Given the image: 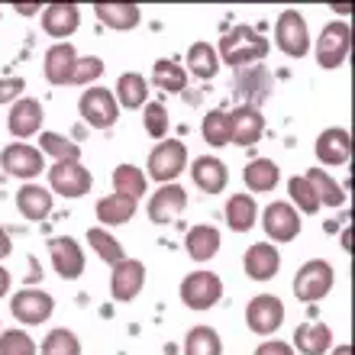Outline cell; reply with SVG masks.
I'll use <instances>...</instances> for the list:
<instances>
[{
  "instance_id": "obj_16",
  "label": "cell",
  "mask_w": 355,
  "mask_h": 355,
  "mask_svg": "<svg viewBox=\"0 0 355 355\" xmlns=\"http://www.w3.org/2000/svg\"><path fill=\"white\" fill-rule=\"evenodd\" d=\"M49 252H52V268H55L65 281L81 278V271H85V249L78 245V239L58 236V239L49 243Z\"/></svg>"
},
{
  "instance_id": "obj_5",
  "label": "cell",
  "mask_w": 355,
  "mask_h": 355,
  "mask_svg": "<svg viewBox=\"0 0 355 355\" xmlns=\"http://www.w3.org/2000/svg\"><path fill=\"white\" fill-rule=\"evenodd\" d=\"M275 42L284 55L291 58H304L310 52V29H307V19L304 13L297 10H284L275 23Z\"/></svg>"
},
{
  "instance_id": "obj_35",
  "label": "cell",
  "mask_w": 355,
  "mask_h": 355,
  "mask_svg": "<svg viewBox=\"0 0 355 355\" xmlns=\"http://www.w3.org/2000/svg\"><path fill=\"white\" fill-rule=\"evenodd\" d=\"M304 178L310 181V187H313V194H317L320 204H327V207H343V204H346V194H343V187H339L336 181L327 175V171L313 168V171H307Z\"/></svg>"
},
{
  "instance_id": "obj_48",
  "label": "cell",
  "mask_w": 355,
  "mask_h": 355,
  "mask_svg": "<svg viewBox=\"0 0 355 355\" xmlns=\"http://www.w3.org/2000/svg\"><path fill=\"white\" fill-rule=\"evenodd\" d=\"M10 294V271L0 268V297H7Z\"/></svg>"
},
{
  "instance_id": "obj_41",
  "label": "cell",
  "mask_w": 355,
  "mask_h": 355,
  "mask_svg": "<svg viewBox=\"0 0 355 355\" xmlns=\"http://www.w3.org/2000/svg\"><path fill=\"white\" fill-rule=\"evenodd\" d=\"M288 194L294 197V210H300V214H317L320 210V200L317 194H313V187H310V181L304 175L300 178H291L288 181Z\"/></svg>"
},
{
  "instance_id": "obj_36",
  "label": "cell",
  "mask_w": 355,
  "mask_h": 355,
  "mask_svg": "<svg viewBox=\"0 0 355 355\" xmlns=\"http://www.w3.org/2000/svg\"><path fill=\"white\" fill-rule=\"evenodd\" d=\"M87 245H91L94 252L101 255L107 265H120L123 259H126V249H123L116 239H113L107 230H101V226H94V230H87Z\"/></svg>"
},
{
  "instance_id": "obj_21",
  "label": "cell",
  "mask_w": 355,
  "mask_h": 355,
  "mask_svg": "<svg viewBox=\"0 0 355 355\" xmlns=\"http://www.w3.org/2000/svg\"><path fill=\"white\" fill-rule=\"evenodd\" d=\"M78 26H81V10L75 3H49L42 10V29H46L52 39H68L75 36Z\"/></svg>"
},
{
  "instance_id": "obj_11",
  "label": "cell",
  "mask_w": 355,
  "mask_h": 355,
  "mask_svg": "<svg viewBox=\"0 0 355 355\" xmlns=\"http://www.w3.org/2000/svg\"><path fill=\"white\" fill-rule=\"evenodd\" d=\"M10 310H13V317H17L19 323H26V327H39V323H46V320L52 317L55 300H52V294H46V291L23 288V291L13 294Z\"/></svg>"
},
{
  "instance_id": "obj_34",
  "label": "cell",
  "mask_w": 355,
  "mask_h": 355,
  "mask_svg": "<svg viewBox=\"0 0 355 355\" xmlns=\"http://www.w3.org/2000/svg\"><path fill=\"white\" fill-rule=\"evenodd\" d=\"M184 355H223V339L214 327H194L184 336Z\"/></svg>"
},
{
  "instance_id": "obj_44",
  "label": "cell",
  "mask_w": 355,
  "mask_h": 355,
  "mask_svg": "<svg viewBox=\"0 0 355 355\" xmlns=\"http://www.w3.org/2000/svg\"><path fill=\"white\" fill-rule=\"evenodd\" d=\"M101 75H103V58H97V55L78 58L75 75H71V85H91V81H97Z\"/></svg>"
},
{
  "instance_id": "obj_13",
  "label": "cell",
  "mask_w": 355,
  "mask_h": 355,
  "mask_svg": "<svg viewBox=\"0 0 355 355\" xmlns=\"http://www.w3.org/2000/svg\"><path fill=\"white\" fill-rule=\"evenodd\" d=\"M146 288V265L139 259H123L120 265H113L110 275V297L120 304H130L139 291Z\"/></svg>"
},
{
  "instance_id": "obj_29",
  "label": "cell",
  "mask_w": 355,
  "mask_h": 355,
  "mask_svg": "<svg viewBox=\"0 0 355 355\" xmlns=\"http://www.w3.org/2000/svg\"><path fill=\"white\" fill-rule=\"evenodd\" d=\"M116 103L120 107H126V110H139V107H146L149 103V85H146V78L139 75V71H126V75H120V81H116Z\"/></svg>"
},
{
  "instance_id": "obj_31",
  "label": "cell",
  "mask_w": 355,
  "mask_h": 355,
  "mask_svg": "<svg viewBox=\"0 0 355 355\" xmlns=\"http://www.w3.org/2000/svg\"><path fill=\"white\" fill-rule=\"evenodd\" d=\"M132 214H136V200H132V197L110 194V197H101V200H97V220L107 226L130 223Z\"/></svg>"
},
{
  "instance_id": "obj_38",
  "label": "cell",
  "mask_w": 355,
  "mask_h": 355,
  "mask_svg": "<svg viewBox=\"0 0 355 355\" xmlns=\"http://www.w3.org/2000/svg\"><path fill=\"white\" fill-rule=\"evenodd\" d=\"M113 187H116V194L136 200V197L146 194V175L136 165H116L113 168Z\"/></svg>"
},
{
  "instance_id": "obj_25",
  "label": "cell",
  "mask_w": 355,
  "mask_h": 355,
  "mask_svg": "<svg viewBox=\"0 0 355 355\" xmlns=\"http://www.w3.org/2000/svg\"><path fill=\"white\" fill-rule=\"evenodd\" d=\"M236 87H239V94L245 97V107H255V110H259V103L271 94V78L265 68H239V71H236Z\"/></svg>"
},
{
  "instance_id": "obj_49",
  "label": "cell",
  "mask_w": 355,
  "mask_h": 355,
  "mask_svg": "<svg viewBox=\"0 0 355 355\" xmlns=\"http://www.w3.org/2000/svg\"><path fill=\"white\" fill-rule=\"evenodd\" d=\"M333 355H352V346H339Z\"/></svg>"
},
{
  "instance_id": "obj_42",
  "label": "cell",
  "mask_w": 355,
  "mask_h": 355,
  "mask_svg": "<svg viewBox=\"0 0 355 355\" xmlns=\"http://www.w3.org/2000/svg\"><path fill=\"white\" fill-rule=\"evenodd\" d=\"M142 120H146V132L152 139H165V132H168V110H165V103L149 101L142 107Z\"/></svg>"
},
{
  "instance_id": "obj_15",
  "label": "cell",
  "mask_w": 355,
  "mask_h": 355,
  "mask_svg": "<svg viewBox=\"0 0 355 355\" xmlns=\"http://www.w3.org/2000/svg\"><path fill=\"white\" fill-rule=\"evenodd\" d=\"M187 207V191L181 184H162L155 194L149 197V220L152 223H171V220H178V216L184 214Z\"/></svg>"
},
{
  "instance_id": "obj_39",
  "label": "cell",
  "mask_w": 355,
  "mask_h": 355,
  "mask_svg": "<svg viewBox=\"0 0 355 355\" xmlns=\"http://www.w3.org/2000/svg\"><path fill=\"white\" fill-rule=\"evenodd\" d=\"M200 132H204L207 146H214V149H223V146H230V113H226V110H210L204 116V126H200Z\"/></svg>"
},
{
  "instance_id": "obj_43",
  "label": "cell",
  "mask_w": 355,
  "mask_h": 355,
  "mask_svg": "<svg viewBox=\"0 0 355 355\" xmlns=\"http://www.w3.org/2000/svg\"><path fill=\"white\" fill-rule=\"evenodd\" d=\"M0 355H36V343L26 329H7L0 333Z\"/></svg>"
},
{
  "instance_id": "obj_26",
  "label": "cell",
  "mask_w": 355,
  "mask_h": 355,
  "mask_svg": "<svg viewBox=\"0 0 355 355\" xmlns=\"http://www.w3.org/2000/svg\"><path fill=\"white\" fill-rule=\"evenodd\" d=\"M184 249L194 262H210L220 252V233H216V226H207V223L191 226L184 236Z\"/></svg>"
},
{
  "instance_id": "obj_47",
  "label": "cell",
  "mask_w": 355,
  "mask_h": 355,
  "mask_svg": "<svg viewBox=\"0 0 355 355\" xmlns=\"http://www.w3.org/2000/svg\"><path fill=\"white\" fill-rule=\"evenodd\" d=\"M10 249H13V243H10V233L3 230V226H0V259H7Z\"/></svg>"
},
{
  "instance_id": "obj_9",
  "label": "cell",
  "mask_w": 355,
  "mask_h": 355,
  "mask_svg": "<svg viewBox=\"0 0 355 355\" xmlns=\"http://www.w3.org/2000/svg\"><path fill=\"white\" fill-rule=\"evenodd\" d=\"M262 230L271 243H291L300 236V214L288 200H275L265 207L262 214Z\"/></svg>"
},
{
  "instance_id": "obj_8",
  "label": "cell",
  "mask_w": 355,
  "mask_h": 355,
  "mask_svg": "<svg viewBox=\"0 0 355 355\" xmlns=\"http://www.w3.org/2000/svg\"><path fill=\"white\" fill-rule=\"evenodd\" d=\"M0 168L13 178H23L29 184L36 175L46 171V162H42V152L26 146V142H10L7 149L0 152Z\"/></svg>"
},
{
  "instance_id": "obj_12",
  "label": "cell",
  "mask_w": 355,
  "mask_h": 355,
  "mask_svg": "<svg viewBox=\"0 0 355 355\" xmlns=\"http://www.w3.org/2000/svg\"><path fill=\"white\" fill-rule=\"evenodd\" d=\"M49 184H52L55 194L75 200V197H85L87 191H91L94 178L81 162H55V165L49 168Z\"/></svg>"
},
{
  "instance_id": "obj_23",
  "label": "cell",
  "mask_w": 355,
  "mask_h": 355,
  "mask_svg": "<svg viewBox=\"0 0 355 355\" xmlns=\"http://www.w3.org/2000/svg\"><path fill=\"white\" fill-rule=\"evenodd\" d=\"M300 355H323L333 349V329L327 323H304L294 329V346Z\"/></svg>"
},
{
  "instance_id": "obj_17",
  "label": "cell",
  "mask_w": 355,
  "mask_h": 355,
  "mask_svg": "<svg viewBox=\"0 0 355 355\" xmlns=\"http://www.w3.org/2000/svg\"><path fill=\"white\" fill-rule=\"evenodd\" d=\"M317 159L323 165H346L352 159V136L349 130H339V126H329L317 136Z\"/></svg>"
},
{
  "instance_id": "obj_7",
  "label": "cell",
  "mask_w": 355,
  "mask_h": 355,
  "mask_svg": "<svg viewBox=\"0 0 355 355\" xmlns=\"http://www.w3.org/2000/svg\"><path fill=\"white\" fill-rule=\"evenodd\" d=\"M78 110L94 130H110L113 123L120 120V103L107 87H87L81 94V101H78Z\"/></svg>"
},
{
  "instance_id": "obj_2",
  "label": "cell",
  "mask_w": 355,
  "mask_h": 355,
  "mask_svg": "<svg viewBox=\"0 0 355 355\" xmlns=\"http://www.w3.org/2000/svg\"><path fill=\"white\" fill-rule=\"evenodd\" d=\"M333 281H336L333 265L323 262V259H310L294 275V297L304 300V304H317L333 291Z\"/></svg>"
},
{
  "instance_id": "obj_6",
  "label": "cell",
  "mask_w": 355,
  "mask_h": 355,
  "mask_svg": "<svg viewBox=\"0 0 355 355\" xmlns=\"http://www.w3.org/2000/svg\"><path fill=\"white\" fill-rule=\"evenodd\" d=\"M220 297H223V281L214 271H191L181 281V300L191 310H210Z\"/></svg>"
},
{
  "instance_id": "obj_14",
  "label": "cell",
  "mask_w": 355,
  "mask_h": 355,
  "mask_svg": "<svg viewBox=\"0 0 355 355\" xmlns=\"http://www.w3.org/2000/svg\"><path fill=\"white\" fill-rule=\"evenodd\" d=\"M265 136V120L262 113L255 110V107H245V103H239L233 113H230V142L233 146H243V149H249V146H255V142Z\"/></svg>"
},
{
  "instance_id": "obj_33",
  "label": "cell",
  "mask_w": 355,
  "mask_h": 355,
  "mask_svg": "<svg viewBox=\"0 0 355 355\" xmlns=\"http://www.w3.org/2000/svg\"><path fill=\"white\" fill-rule=\"evenodd\" d=\"M152 81L165 94H181L187 87V71L171 58H159L155 68H152Z\"/></svg>"
},
{
  "instance_id": "obj_46",
  "label": "cell",
  "mask_w": 355,
  "mask_h": 355,
  "mask_svg": "<svg viewBox=\"0 0 355 355\" xmlns=\"http://www.w3.org/2000/svg\"><path fill=\"white\" fill-rule=\"evenodd\" d=\"M255 355H297L288 343H281V339H265L262 346L255 349Z\"/></svg>"
},
{
  "instance_id": "obj_20",
  "label": "cell",
  "mask_w": 355,
  "mask_h": 355,
  "mask_svg": "<svg viewBox=\"0 0 355 355\" xmlns=\"http://www.w3.org/2000/svg\"><path fill=\"white\" fill-rule=\"evenodd\" d=\"M243 265H245V275L252 281H271L281 268V252L271 243H255L245 249Z\"/></svg>"
},
{
  "instance_id": "obj_40",
  "label": "cell",
  "mask_w": 355,
  "mask_h": 355,
  "mask_svg": "<svg viewBox=\"0 0 355 355\" xmlns=\"http://www.w3.org/2000/svg\"><path fill=\"white\" fill-rule=\"evenodd\" d=\"M42 355H81V339L71 329H49V336L39 346Z\"/></svg>"
},
{
  "instance_id": "obj_4",
  "label": "cell",
  "mask_w": 355,
  "mask_h": 355,
  "mask_svg": "<svg viewBox=\"0 0 355 355\" xmlns=\"http://www.w3.org/2000/svg\"><path fill=\"white\" fill-rule=\"evenodd\" d=\"M349 49H352V29H349V23H343V19L327 23L323 33H320V42H317L320 68H327V71L339 68L349 58Z\"/></svg>"
},
{
  "instance_id": "obj_30",
  "label": "cell",
  "mask_w": 355,
  "mask_h": 355,
  "mask_svg": "<svg viewBox=\"0 0 355 355\" xmlns=\"http://www.w3.org/2000/svg\"><path fill=\"white\" fill-rule=\"evenodd\" d=\"M255 216H259V207H255V197L249 194H233L226 200V223L233 233H249L255 226Z\"/></svg>"
},
{
  "instance_id": "obj_1",
  "label": "cell",
  "mask_w": 355,
  "mask_h": 355,
  "mask_svg": "<svg viewBox=\"0 0 355 355\" xmlns=\"http://www.w3.org/2000/svg\"><path fill=\"white\" fill-rule=\"evenodd\" d=\"M265 55H268V39H265L259 29L245 26V23L230 29V33L220 39V52H216V58L226 62L230 68H236V71L262 62Z\"/></svg>"
},
{
  "instance_id": "obj_3",
  "label": "cell",
  "mask_w": 355,
  "mask_h": 355,
  "mask_svg": "<svg viewBox=\"0 0 355 355\" xmlns=\"http://www.w3.org/2000/svg\"><path fill=\"white\" fill-rule=\"evenodd\" d=\"M187 168V149L181 139H162V146L149 152V178H155L159 184H175V178Z\"/></svg>"
},
{
  "instance_id": "obj_45",
  "label": "cell",
  "mask_w": 355,
  "mask_h": 355,
  "mask_svg": "<svg viewBox=\"0 0 355 355\" xmlns=\"http://www.w3.org/2000/svg\"><path fill=\"white\" fill-rule=\"evenodd\" d=\"M23 78H3V81H0V103H17L19 101V94H23Z\"/></svg>"
},
{
  "instance_id": "obj_24",
  "label": "cell",
  "mask_w": 355,
  "mask_h": 355,
  "mask_svg": "<svg viewBox=\"0 0 355 355\" xmlns=\"http://www.w3.org/2000/svg\"><path fill=\"white\" fill-rule=\"evenodd\" d=\"M17 210L26 220H33V223H39V220H46L49 214H52V194H49L46 187H39V184H23L17 191Z\"/></svg>"
},
{
  "instance_id": "obj_18",
  "label": "cell",
  "mask_w": 355,
  "mask_h": 355,
  "mask_svg": "<svg viewBox=\"0 0 355 355\" xmlns=\"http://www.w3.org/2000/svg\"><path fill=\"white\" fill-rule=\"evenodd\" d=\"M39 126H42V103H39L36 97H19V101L10 107V116H7L10 136L29 139Z\"/></svg>"
},
{
  "instance_id": "obj_19",
  "label": "cell",
  "mask_w": 355,
  "mask_h": 355,
  "mask_svg": "<svg viewBox=\"0 0 355 355\" xmlns=\"http://www.w3.org/2000/svg\"><path fill=\"white\" fill-rule=\"evenodd\" d=\"M191 178L204 194H220L230 184V168L216 155H200V159L191 162Z\"/></svg>"
},
{
  "instance_id": "obj_28",
  "label": "cell",
  "mask_w": 355,
  "mask_h": 355,
  "mask_svg": "<svg viewBox=\"0 0 355 355\" xmlns=\"http://www.w3.org/2000/svg\"><path fill=\"white\" fill-rule=\"evenodd\" d=\"M243 181H245V187H249L252 194H268V191L278 187L281 171H278V165H275L271 159H255V162L245 165Z\"/></svg>"
},
{
  "instance_id": "obj_27",
  "label": "cell",
  "mask_w": 355,
  "mask_h": 355,
  "mask_svg": "<svg viewBox=\"0 0 355 355\" xmlns=\"http://www.w3.org/2000/svg\"><path fill=\"white\" fill-rule=\"evenodd\" d=\"M94 13L101 17L103 26L116 29V33H126V29H136L142 19V10L136 3H97Z\"/></svg>"
},
{
  "instance_id": "obj_37",
  "label": "cell",
  "mask_w": 355,
  "mask_h": 355,
  "mask_svg": "<svg viewBox=\"0 0 355 355\" xmlns=\"http://www.w3.org/2000/svg\"><path fill=\"white\" fill-rule=\"evenodd\" d=\"M39 146H42L39 152L52 155L55 162H81V146L65 139V136H58V132H42V136H39Z\"/></svg>"
},
{
  "instance_id": "obj_32",
  "label": "cell",
  "mask_w": 355,
  "mask_h": 355,
  "mask_svg": "<svg viewBox=\"0 0 355 355\" xmlns=\"http://www.w3.org/2000/svg\"><path fill=\"white\" fill-rule=\"evenodd\" d=\"M187 68H191V75L200 78V81L216 78V68H220L216 49L210 46V42H194V46L187 49ZM187 68H184V71H187Z\"/></svg>"
},
{
  "instance_id": "obj_10",
  "label": "cell",
  "mask_w": 355,
  "mask_h": 355,
  "mask_svg": "<svg viewBox=\"0 0 355 355\" xmlns=\"http://www.w3.org/2000/svg\"><path fill=\"white\" fill-rule=\"evenodd\" d=\"M245 323H249V329L259 333V336L278 333L281 323H284V304H281V297H275V294H259V297H252L249 307H245Z\"/></svg>"
},
{
  "instance_id": "obj_22",
  "label": "cell",
  "mask_w": 355,
  "mask_h": 355,
  "mask_svg": "<svg viewBox=\"0 0 355 355\" xmlns=\"http://www.w3.org/2000/svg\"><path fill=\"white\" fill-rule=\"evenodd\" d=\"M75 62H78L75 46H71V42H55V46L46 52V62H42L49 85H71Z\"/></svg>"
}]
</instances>
